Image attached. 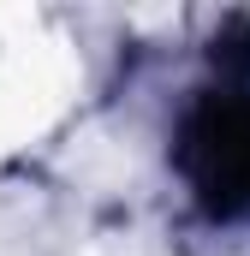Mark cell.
I'll return each mask as SVG.
<instances>
[{"label": "cell", "instance_id": "1", "mask_svg": "<svg viewBox=\"0 0 250 256\" xmlns=\"http://www.w3.org/2000/svg\"><path fill=\"white\" fill-rule=\"evenodd\" d=\"M214 84L196 90L173 131V167L208 220H250V18H232L214 48Z\"/></svg>", "mask_w": 250, "mask_h": 256}]
</instances>
